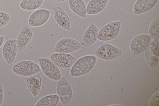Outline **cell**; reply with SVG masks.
Returning a JSON list of instances; mask_svg holds the SVG:
<instances>
[{
    "label": "cell",
    "mask_w": 159,
    "mask_h": 106,
    "mask_svg": "<svg viewBox=\"0 0 159 106\" xmlns=\"http://www.w3.org/2000/svg\"><path fill=\"white\" fill-rule=\"evenodd\" d=\"M97 61L95 56L89 55L82 57L77 59L70 69L72 77H78L89 72L93 68Z\"/></svg>",
    "instance_id": "cell-1"
},
{
    "label": "cell",
    "mask_w": 159,
    "mask_h": 106,
    "mask_svg": "<svg viewBox=\"0 0 159 106\" xmlns=\"http://www.w3.org/2000/svg\"><path fill=\"white\" fill-rule=\"evenodd\" d=\"M51 12L45 9L37 10L30 16L28 24L31 26L38 27L43 25L49 19Z\"/></svg>",
    "instance_id": "cell-10"
},
{
    "label": "cell",
    "mask_w": 159,
    "mask_h": 106,
    "mask_svg": "<svg viewBox=\"0 0 159 106\" xmlns=\"http://www.w3.org/2000/svg\"><path fill=\"white\" fill-rule=\"evenodd\" d=\"M121 51L116 47L111 44H103L98 48L95 52L98 58L105 60L113 59L120 56Z\"/></svg>",
    "instance_id": "cell-8"
},
{
    "label": "cell",
    "mask_w": 159,
    "mask_h": 106,
    "mask_svg": "<svg viewBox=\"0 0 159 106\" xmlns=\"http://www.w3.org/2000/svg\"><path fill=\"white\" fill-rule=\"evenodd\" d=\"M121 25L120 21H114L106 25L98 33L97 38L102 41H107L113 39L118 35Z\"/></svg>",
    "instance_id": "cell-5"
},
{
    "label": "cell",
    "mask_w": 159,
    "mask_h": 106,
    "mask_svg": "<svg viewBox=\"0 0 159 106\" xmlns=\"http://www.w3.org/2000/svg\"><path fill=\"white\" fill-rule=\"evenodd\" d=\"M69 4L72 11L83 18L86 17V7L83 0H69Z\"/></svg>",
    "instance_id": "cell-19"
},
{
    "label": "cell",
    "mask_w": 159,
    "mask_h": 106,
    "mask_svg": "<svg viewBox=\"0 0 159 106\" xmlns=\"http://www.w3.org/2000/svg\"><path fill=\"white\" fill-rule=\"evenodd\" d=\"M149 44L146 49L145 56L149 66L153 67L159 61V41L153 40Z\"/></svg>",
    "instance_id": "cell-11"
},
{
    "label": "cell",
    "mask_w": 159,
    "mask_h": 106,
    "mask_svg": "<svg viewBox=\"0 0 159 106\" xmlns=\"http://www.w3.org/2000/svg\"><path fill=\"white\" fill-rule=\"evenodd\" d=\"M12 70L16 74L25 77L32 76L41 71L40 67L37 64L28 60L17 63L13 67Z\"/></svg>",
    "instance_id": "cell-2"
},
{
    "label": "cell",
    "mask_w": 159,
    "mask_h": 106,
    "mask_svg": "<svg viewBox=\"0 0 159 106\" xmlns=\"http://www.w3.org/2000/svg\"><path fill=\"white\" fill-rule=\"evenodd\" d=\"M151 39L150 36L147 34L141 35L135 37L130 44L131 53L137 55L142 52L149 45Z\"/></svg>",
    "instance_id": "cell-9"
},
{
    "label": "cell",
    "mask_w": 159,
    "mask_h": 106,
    "mask_svg": "<svg viewBox=\"0 0 159 106\" xmlns=\"http://www.w3.org/2000/svg\"><path fill=\"white\" fill-rule=\"evenodd\" d=\"M157 0H137L133 8L134 13L138 15L149 10L152 8Z\"/></svg>",
    "instance_id": "cell-17"
},
{
    "label": "cell",
    "mask_w": 159,
    "mask_h": 106,
    "mask_svg": "<svg viewBox=\"0 0 159 106\" xmlns=\"http://www.w3.org/2000/svg\"><path fill=\"white\" fill-rule=\"evenodd\" d=\"M10 16L8 13L0 12V27L7 25L10 20Z\"/></svg>",
    "instance_id": "cell-23"
},
{
    "label": "cell",
    "mask_w": 159,
    "mask_h": 106,
    "mask_svg": "<svg viewBox=\"0 0 159 106\" xmlns=\"http://www.w3.org/2000/svg\"><path fill=\"white\" fill-rule=\"evenodd\" d=\"M81 44L77 40L70 38L60 40L57 44L55 51L57 53H70L80 49Z\"/></svg>",
    "instance_id": "cell-6"
},
{
    "label": "cell",
    "mask_w": 159,
    "mask_h": 106,
    "mask_svg": "<svg viewBox=\"0 0 159 106\" xmlns=\"http://www.w3.org/2000/svg\"><path fill=\"white\" fill-rule=\"evenodd\" d=\"M60 100L58 95L52 94L45 96L40 99L35 106H56Z\"/></svg>",
    "instance_id": "cell-20"
},
{
    "label": "cell",
    "mask_w": 159,
    "mask_h": 106,
    "mask_svg": "<svg viewBox=\"0 0 159 106\" xmlns=\"http://www.w3.org/2000/svg\"><path fill=\"white\" fill-rule=\"evenodd\" d=\"M3 89L2 85H0V106L1 105L3 102Z\"/></svg>",
    "instance_id": "cell-25"
},
{
    "label": "cell",
    "mask_w": 159,
    "mask_h": 106,
    "mask_svg": "<svg viewBox=\"0 0 159 106\" xmlns=\"http://www.w3.org/2000/svg\"><path fill=\"white\" fill-rule=\"evenodd\" d=\"M39 61L41 70L48 78L55 81H58L61 78V73L58 67L51 60L40 58Z\"/></svg>",
    "instance_id": "cell-3"
},
{
    "label": "cell",
    "mask_w": 159,
    "mask_h": 106,
    "mask_svg": "<svg viewBox=\"0 0 159 106\" xmlns=\"http://www.w3.org/2000/svg\"><path fill=\"white\" fill-rule=\"evenodd\" d=\"M44 0H22L20 4V7L23 10L31 11L39 7Z\"/></svg>",
    "instance_id": "cell-21"
},
{
    "label": "cell",
    "mask_w": 159,
    "mask_h": 106,
    "mask_svg": "<svg viewBox=\"0 0 159 106\" xmlns=\"http://www.w3.org/2000/svg\"><path fill=\"white\" fill-rule=\"evenodd\" d=\"M32 37V32L29 26H25L21 29L16 39L17 49L22 51L28 45Z\"/></svg>",
    "instance_id": "cell-13"
},
{
    "label": "cell",
    "mask_w": 159,
    "mask_h": 106,
    "mask_svg": "<svg viewBox=\"0 0 159 106\" xmlns=\"http://www.w3.org/2000/svg\"><path fill=\"white\" fill-rule=\"evenodd\" d=\"M159 18L155 17L151 23L149 29V35L153 40L157 39L159 35Z\"/></svg>",
    "instance_id": "cell-22"
},
{
    "label": "cell",
    "mask_w": 159,
    "mask_h": 106,
    "mask_svg": "<svg viewBox=\"0 0 159 106\" xmlns=\"http://www.w3.org/2000/svg\"><path fill=\"white\" fill-rule=\"evenodd\" d=\"M27 86L33 97H35L39 93L41 88V79L38 73L32 76L25 77Z\"/></svg>",
    "instance_id": "cell-15"
},
{
    "label": "cell",
    "mask_w": 159,
    "mask_h": 106,
    "mask_svg": "<svg viewBox=\"0 0 159 106\" xmlns=\"http://www.w3.org/2000/svg\"><path fill=\"white\" fill-rule=\"evenodd\" d=\"M51 0L52 1H53V2H63L66 0Z\"/></svg>",
    "instance_id": "cell-27"
},
{
    "label": "cell",
    "mask_w": 159,
    "mask_h": 106,
    "mask_svg": "<svg viewBox=\"0 0 159 106\" xmlns=\"http://www.w3.org/2000/svg\"><path fill=\"white\" fill-rule=\"evenodd\" d=\"M57 91L63 105L66 104L70 101L73 95V91L70 83L65 77H61L58 81Z\"/></svg>",
    "instance_id": "cell-4"
},
{
    "label": "cell",
    "mask_w": 159,
    "mask_h": 106,
    "mask_svg": "<svg viewBox=\"0 0 159 106\" xmlns=\"http://www.w3.org/2000/svg\"><path fill=\"white\" fill-rule=\"evenodd\" d=\"M50 58L58 67L63 69L72 67L77 59L69 53H57L52 54Z\"/></svg>",
    "instance_id": "cell-7"
},
{
    "label": "cell",
    "mask_w": 159,
    "mask_h": 106,
    "mask_svg": "<svg viewBox=\"0 0 159 106\" xmlns=\"http://www.w3.org/2000/svg\"><path fill=\"white\" fill-rule=\"evenodd\" d=\"M98 34L97 27L93 24H91L84 33L81 45L86 48L92 45L96 41Z\"/></svg>",
    "instance_id": "cell-16"
},
{
    "label": "cell",
    "mask_w": 159,
    "mask_h": 106,
    "mask_svg": "<svg viewBox=\"0 0 159 106\" xmlns=\"http://www.w3.org/2000/svg\"><path fill=\"white\" fill-rule=\"evenodd\" d=\"M17 50L16 39H10L5 43L2 48V54L7 64H11L13 62Z\"/></svg>",
    "instance_id": "cell-12"
},
{
    "label": "cell",
    "mask_w": 159,
    "mask_h": 106,
    "mask_svg": "<svg viewBox=\"0 0 159 106\" xmlns=\"http://www.w3.org/2000/svg\"><path fill=\"white\" fill-rule=\"evenodd\" d=\"M54 19L57 24L63 29L69 30L71 29L70 19L67 15L60 7H55L53 11Z\"/></svg>",
    "instance_id": "cell-14"
},
{
    "label": "cell",
    "mask_w": 159,
    "mask_h": 106,
    "mask_svg": "<svg viewBox=\"0 0 159 106\" xmlns=\"http://www.w3.org/2000/svg\"><path fill=\"white\" fill-rule=\"evenodd\" d=\"M108 0H91L86 8V13L90 15L98 14L106 6Z\"/></svg>",
    "instance_id": "cell-18"
},
{
    "label": "cell",
    "mask_w": 159,
    "mask_h": 106,
    "mask_svg": "<svg viewBox=\"0 0 159 106\" xmlns=\"http://www.w3.org/2000/svg\"><path fill=\"white\" fill-rule=\"evenodd\" d=\"M4 40V37L3 36L0 35V47L2 45Z\"/></svg>",
    "instance_id": "cell-26"
},
{
    "label": "cell",
    "mask_w": 159,
    "mask_h": 106,
    "mask_svg": "<svg viewBox=\"0 0 159 106\" xmlns=\"http://www.w3.org/2000/svg\"><path fill=\"white\" fill-rule=\"evenodd\" d=\"M159 92L156 93L152 97L149 101V104L150 106H158L159 105Z\"/></svg>",
    "instance_id": "cell-24"
}]
</instances>
